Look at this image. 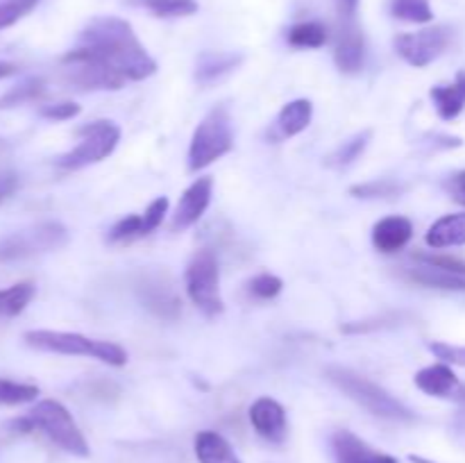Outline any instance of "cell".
I'll list each match as a JSON object with an SVG mask.
<instances>
[{
  "instance_id": "obj_1",
  "label": "cell",
  "mask_w": 465,
  "mask_h": 463,
  "mask_svg": "<svg viewBox=\"0 0 465 463\" xmlns=\"http://www.w3.org/2000/svg\"><path fill=\"white\" fill-rule=\"evenodd\" d=\"M77 48L121 73L125 80L141 82L157 73V62L150 57L136 32L125 18L95 16L77 36Z\"/></svg>"
},
{
  "instance_id": "obj_2",
  "label": "cell",
  "mask_w": 465,
  "mask_h": 463,
  "mask_svg": "<svg viewBox=\"0 0 465 463\" xmlns=\"http://www.w3.org/2000/svg\"><path fill=\"white\" fill-rule=\"evenodd\" d=\"M14 429L23 431H44L50 440H53L57 448H62L64 452L73 454V457H89L91 449L89 443H86L84 434L77 427L75 418L68 413V409L64 407L57 399H41L35 407L27 411V416L18 418V420H12Z\"/></svg>"
},
{
  "instance_id": "obj_3",
  "label": "cell",
  "mask_w": 465,
  "mask_h": 463,
  "mask_svg": "<svg viewBox=\"0 0 465 463\" xmlns=\"http://www.w3.org/2000/svg\"><path fill=\"white\" fill-rule=\"evenodd\" d=\"M325 377L341 390V393L348 395L352 402H357L359 407H363L368 413H372V416L395 422L416 420V413H413L407 404H402L398 398H393L389 390L381 389L380 384L366 379L363 375H357V372L350 370V368L330 366L325 370Z\"/></svg>"
},
{
  "instance_id": "obj_4",
  "label": "cell",
  "mask_w": 465,
  "mask_h": 463,
  "mask_svg": "<svg viewBox=\"0 0 465 463\" xmlns=\"http://www.w3.org/2000/svg\"><path fill=\"white\" fill-rule=\"evenodd\" d=\"M23 340L30 348L41 352L66 354V357H89L107 363V366L121 368L127 363V352L112 340L89 339L75 331H54V330H32L23 334Z\"/></svg>"
},
{
  "instance_id": "obj_5",
  "label": "cell",
  "mask_w": 465,
  "mask_h": 463,
  "mask_svg": "<svg viewBox=\"0 0 465 463\" xmlns=\"http://www.w3.org/2000/svg\"><path fill=\"white\" fill-rule=\"evenodd\" d=\"M234 145L232 118L225 107H213L195 127L189 145V171L198 172L225 157Z\"/></svg>"
},
{
  "instance_id": "obj_6",
  "label": "cell",
  "mask_w": 465,
  "mask_h": 463,
  "mask_svg": "<svg viewBox=\"0 0 465 463\" xmlns=\"http://www.w3.org/2000/svg\"><path fill=\"white\" fill-rule=\"evenodd\" d=\"M184 286L191 302L207 318H216L225 311L221 295V268H218L216 254L209 248L198 250L191 257L184 272Z\"/></svg>"
},
{
  "instance_id": "obj_7",
  "label": "cell",
  "mask_w": 465,
  "mask_h": 463,
  "mask_svg": "<svg viewBox=\"0 0 465 463\" xmlns=\"http://www.w3.org/2000/svg\"><path fill=\"white\" fill-rule=\"evenodd\" d=\"M77 136H80V143L68 153L59 154L54 159V166L64 171H80L91 163L103 162L116 150L121 141V127L114 121H94L77 127Z\"/></svg>"
},
{
  "instance_id": "obj_8",
  "label": "cell",
  "mask_w": 465,
  "mask_h": 463,
  "mask_svg": "<svg viewBox=\"0 0 465 463\" xmlns=\"http://www.w3.org/2000/svg\"><path fill=\"white\" fill-rule=\"evenodd\" d=\"M68 243V230L57 221H44L0 239V263L53 252Z\"/></svg>"
},
{
  "instance_id": "obj_9",
  "label": "cell",
  "mask_w": 465,
  "mask_h": 463,
  "mask_svg": "<svg viewBox=\"0 0 465 463\" xmlns=\"http://www.w3.org/2000/svg\"><path fill=\"white\" fill-rule=\"evenodd\" d=\"M64 80L80 91H118L125 86V77L100 59L82 53L80 48L68 50L62 57Z\"/></svg>"
},
{
  "instance_id": "obj_10",
  "label": "cell",
  "mask_w": 465,
  "mask_h": 463,
  "mask_svg": "<svg viewBox=\"0 0 465 463\" xmlns=\"http://www.w3.org/2000/svg\"><path fill=\"white\" fill-rule=\"evenodd\" d=\"M452 41V32L445 25H431L425 30L407 32L395 36V50L407 64L416 68H425L434 64L448 50Z\"/></svg>"
},
{
  "instance_id": "obj_11",
  "label": "cell",
  "mask_w": 465,
  "mask_h": 463,
  "mask_svg": "<svg viewBox=\"0 0 465 463\" xmlns=\"http://www.w3.org/2000/svg\"><path fill=\"white\" fill-rule=\"evenodd\" d=\"M139 298L148 311L163 320H177L182 316V298L166 272H145L136 284Z\"/></svg>"
},
{
  "instance_id": "obj_12",
  "label": "cell",
  "mask_w": 465,
  "mask_h": 463,
  "mask_svg": "<svg viewBox=\"0 0 465 463\" xmlns=\"http://www.w3.org/2000/svg\"><path fill=\"white\" fill-rule=\"evenodd\" d=\"M336 68L345 75H357L366 62V36H363L359 21L336 23L334 44Z\"/></svg>"
},
{
  "instance_id": "obj_13",
  "label": "cell",
  "mask_w": 465,
  "mask_h": 463,
  "mask_svg": "<svg viewBox=\"0 0 465 463\" xmlns=\"http://www.w3.org/2000/svg\"><path fill=\"white\" fill-rule=\"evenodd\" d=\"M213 193V180L212 177H198L189 189L182 193L180 202H177L175 213H173L171 230L173 232H184L186 227L195 225L207 212L209 202H212Z\"/></svg>"
},
{
  "instance_id": "obj_14",
  "label": "cell",
  "mask_w": 465,
  "mask_h": 463,
  "mask_svg": "<svg viewBox=\"0 0 465 463\" xmlns=\"http://www.w3.org/2000/svg\"><path fill=\"white\" fill-rule=\"evenodd\" d=\"M250 422H252L254 431L271 443H284L286 434H289L284 407L272 398L254 399L250 407Z\"/></svg>"
},
{
  "instance_id": "obj_15",
  "label": "cell",
  "mask_w": 465,
  "mask_h": 463,
  "mask_svg": "<svg viewBox=\"0 0 465 463\" xmlns=\"http://www.w3.org/2000/svg\"><path fill=\"white\" fill-rule=\"evenodd\" d=\"M418 389L422 393L431 395V398H445V399H463L465 389L459 381V377L454 375L452 368L448 363H434V366H427L422 370L416 372L413 377Z\"/></svg>"
},
{
  "instance_id": "obj_16",
  "label": "cell",
  "mask_w": 465,
  "mask_h": 463,
  "mask_svg": "<svg viewBox=\"0 0 465 463\" xmlns=\"http://www.w3.org/2000/svg\"><path fill=\"white\" fill-rule=\"evenodd\" d=\"M413 239V225L409 218L404 216H389L381 218L372 227V245L380 252L393 254L407 248L409 241Z\"/></svg>"
},
{
  "instance_id": "obj_17",
  "label": "cell",
  "mask_w": 465,
  "mask_h": 463,
  "mask_svg": "<svg viewBox=\"0 0 465 463\" xmlns=\"http://www.w3.org/2000/svg\"><path fill=\"white\" fill-rule=\"evenodd\" d=\"M243 54L239 53H227V50H207L198 57L195 64V80L200 84H212V82L221 80L223 75L232 73L234 68L241 66Z\"/></svg>"
},
{
  "instance_id": "obj_18",
  "label": "cell",
  "mask_w": 465,
  "mask_h": 463,
  "mask_svg": "<svg viewBox=\"0 0 465 463\" xmlns=\"http://www.w3.org/2000/svg\"><path fill=\"white\" fill-rule=\"evenodd\" d=\"M425 241L430 248L436 250L465 245V212L450 213V216L439 218V221L427 230Z\"/></svg>"
},
{
  "instance_id": "obj_19",
  "label": "cell",
  "mask_w": 465,
  "mask_h": 463,
  "mask_svg": "<svg viewBox=\"0 0 465 463\" xmlns=\"http://www.w3.org/2000/svg\"><path fill=\"white\" fill-rule=\"evenodd\" d=\"M431 100L443 121H454L465 107V71L457 75L452 84H439L431 89Z\"/></svg>"
},
{
  "instance_id": "obj_20",
  "label": "cell",
  "mask_w": 465,
  "mask_h": 463,
  "mask_svg": "<svg viewBox=\"0 0 465 463\" xmlns=\"http://www.w3.org/2000/svg\"><path fill=\"white\" fill-rule=\"evenodd\" d=\"M193 449L198 463H241L232 445L212 429H204L195 436Z\"/></svg>"
},
{
  "instance_id": "obj_21",
  "label": "cell",
  "mask_w": 465,
  "mask_h": 463,
  "mask_svg": "<svg viewBox=\"0 0 465 463\" xmlns=\"http://www.w3.org/2000/svg\"><path fill=\"white\" fill-rule=\"evenodd\" d=\"M313 118V104L312 100L298 98L291 100L289 104H284L277 116V132L284 139H291V136H298L300 132H304L309 127Z\"/></svg>"
},
{
  "instance_id": "obj_22",
  "label": "cell",
  "mask_w": 465,
  "mask_h": 463,
  "mask_svg": "<svg viewBox=\"0 0 465 463\" xmlns=\"http://www.w3.org/2000/svg\"><path fill=\"white\" fill-rule=\"evenodd\" d=\"M407 277L416 284L427 286V289H440V291H465V277L457 272L440 271V268L427 266V263H418L409 268Z\"/></svg>"
},
{
  "instance_id": "obj_23",
  "label": "cell",
  "mask_w": 465,
  "mask_h": 463,
  "mask_svg": "<svg viewBox=\"0 0 465 463\" xmlns=\"http://www.w3.org/2000/svg\"><path fill=\"white\" fill-rule=\"evenodd\" d=\"M130 5L148 9L157 18H184L198 14V0H127Z\"/></svg>"
},
{
  "instance_id": "obj_24",
  "label": "cell",
  "mask_w": 465,
  "mask_h": 463,
  "mask_svg": "<svg viewBox=\"0 0 465 463\" xmlns=\"http://www.w3.org/2000/svg\"><path fill=\"white\" fill-rule=\"evenodd\" d=\"M286 41L293 48H322L330 41V30L321 21H302L291 27Z\"/></svg>"
},
{
  "instance_id": "obj_25",
  "label": "cell",
  "mask_w": 465,
  "mask_h": 463,
  "mask_svg": "<svg viewBox=\"0 0 465 463\" xmlns=\"http://www.w3.org/2000/svg\"><path fill=\"white\" fill-rule=\"evenodd\" d=\"M371 139H372V130H363L359 132V134L350 136L348 141H343V143H341L339 148L325 159V163L330 168L350 166V163H354L359 157H361L363 150H366L368 143H371Z\"/></svg>"
},
{
  "instance_id": "obj_26",
  "label": "cell",
  "mask_w": 465,
  "mask_h": 463,
  "mask_svg": "<svg viewBox=\"0 0 465 463\" xmlns=\"http://www.w3.org/2000/svg\"><path fill=\"white\" fill-rule=\"evenodd\" d=\"M35 298L32 281H18L9 289L0 291V316H18Z\"/></svg>"
},
{
  "instance_id": "obj_27",
  "label": "cell",
  "mask_w": 465,
  "mask_h": 463,
  "mask_svg": "<svg viewBox=\"0 0 465 463\" xmlns=\"http://www.w3.org/2000/svg\"><path fill=\"white\" fill-rule=\"evenodd\" d=\"M45 94V82L41 77H30V80L21 82L14 89H9L7 94L0 95V109H14L21 107L25 103H35L41 95Z\"/></svg>"
},
{
  "instance_id": "obj_28",
  "label": "cell",
  "mask_w": 465,
  "mask_h": 463,
  "mask_svg": "<svg viewBox=\"0 0 465 463\" xmlns=\"http://www.w3.org/2000/svg\"><path fill=\"white\" fill-rule=\"evenodd\" d=\"M391 16L404 23H431L434 9L430 0H391Z\"/></svg>"
},
{
  "instance_id": "obj_29",
  "label": "cell",
  "mask_w": 465,
  "mask_h": 463,
  "mask_svg": "<svg viewBox=\"0 0 465 463\" xmlns=\"http://www.w3.org/2000/svg\"><path fill=\"white\" fill-rule=\"evenodd\" d=\"M39 398V389L35 384H21V381L3 379L0 377V404L16 407V404L35 402Z\"/></svg>"
},
{
  "instance_id": "obj_30",
  "label": "cell",
  "mask_w": 465,
  "mask_h": 463,
  "mask_svg": "<svg viewBox=\"0 0 465 463\" xmlns=\"http://www.w3.org/2000/svg\"><path fill=\"white\" fill-rule=\"evenodd\" d=\"M404 186L393 180H372L366 184H354L350 186V195L354 198H393V195L402 193Z\"/></svg>"
},
{
  "instance_id": "obj_31",
  "label": "cell",
  "mask_w": 465,
  "mask_h": 463,
  "mask_svg": "<svg viewBox=\"0 0 465 463\" xmlns=\"http://www.w3.org/2000/svg\"><path fill=\"white\" fill-rule=\"evenodd\" d=\"M284 289V281L277 275H271V272H262V275L252 277L248 281V291L259 300H272L282 293Z\"/></svg>"
},
{
  "instance_id": "obj_32",
  "label": "cell",
  "mask_w": 465,
  "mask_h": 463,
  "mask_svg": "<svg viewBox=\"0 0 465 463\" xmlns=\"http://www.w3.org/2000/svg\"><path fill=\"white\" fill-rule=\"evenodd\" d=\"M36 3L39 0H5V3H0V30L12 27L14 23L21 21L25 14L35 9Z\"/></svg>"
},
{
  "instance_id": "obj_33",
  "label": "cell",
  "mask_w": 465,
  "mask_h": 463,
  "mask_svg": "<svg viewBox=\"0 0 465 463\" xmlns=\"http://www.w3.org/2000/svg\"><path fill=\"white\" fill-rule=\"evenodd\" d=\"M139 236H143V222H141L139 213H132V216L121 218V221L109 230V241H112V243L139 239Z\"/></svg>"
},
{
  "instance_id": "obj_34",
  "label": "cell",
  "mask_w": 465,
  "mask_h": 463,
  "mask_svg": "<svg viewBox=\"0 0 465 463\" xmlns=\"http://www.w3.org/2000/svg\"><path fill=\"white\" fill-rule=\"evenodd\" d=\"M168 207H171V202H168L166 195H159V198H154L153 202L148 204V209H145L143 216H141V222H143V236L153 234V232L162 225L163 218H166L168 213Z\"/></svg>"
},
{
  "instance_id": "obj_35",
  "label": "cell",
  "mask_w": 465,
  "mask_h": 463,
  "mask_svg": "<svg viewBox=\"0 0 465 463\" xmlns=\"http://www.w3.org/2000/svg\"><path fill=\"white\" fill-rule=\"evenodd\" d=\"M418 263H427V266L440 268V271L457 272L465 277V261L459 257H450V254H430V252H416L413 254Z\"/></svg>"
},
{
  "instance_id": "obj_36",
  "label": "cell",
  "mask_w": 465,
  "mask_h": 463,
  "mask_svg": "<svg viewBox=\"0 0 465 463\" xmlns=\"http://www.w3.org/2000/svg\"><path fill=\"white\" fill-rule=\"evenodd\" d=\"M80 112H82L80 104L71 103V100L45 104V107L39 109L41 116L48 118V121H71V118H75Z\"/></svg>"
},
{
  "instance_id": "obj_37",
  "label": "cell",
  "mask_w": 465,
  "mask_h": 463,
  "mask_svg": "<svg viewBox=\"0 0 465 463\" xmlns=\"http://www.w3.org/2000/svg\"><path fill=\"white\" fill-rule=\"evenodd\" d=\"M427 348H430V352L434 354V357H439L443 363H452V366L465 368V348H461V345H450L436 340V343H430Z\"/></svg>"
},
{
  "instance_id": "obj_38",
  "label": "cell",
  "mask_w": 465,
  "mask_h": 463,
  "mask_svg": "<svg viewBox=\"0 0 465 463\" xmlns=\"http://www.w3.org/2000/svg\"><path fill=\"white\" fill-rule=\"evenodd\" d=\"M336 12V23L359 21V3L361 0H331Z\"/></svg>"
},
{
  "instance_id": "obj_39",
  "label": "cell",
  "mask_w": 465,
  "mask_h": 463,
  "mask_svg": "<svg viewBox=\"0 0 465 463\" xmlns=\"http://www.w3.org/2000/svg\"><path fill=\"white\" fill-rule=\"evenodd\" d=\"M445 191H448L450 198H452L454 202L465 207V171L454 172V175L445 182Z\"/></svg>"
},
{
  "instance_id": "obj_40",
  "label": "cell",
  "mask_w": 465,
  "mask_h": 463,
  "mask_svg": "<svg viewBox=\"0 0 465 463\" xmlns=\"http://www.w3.org/2000/svg\"><path fill=\"white\" fill-rule=\"evenodd\" d=\"M16 186H18V180L14 172H5V175H0V202L7 200L9 195L16 191Z\"/></svg>"
},
{
  "instance_id": "obj_41",
  "label": "cell",
  "mask_w": 465,
  "mask_h": 463,
  "mask_svg": "<svg viewBox=\"0 0 465 463\" xmlns=\"http://www.w3.org/2000/svg\"><path fill=\"white\" fill-rule=\"evenodd\" d=\"M359 463H398V458L391 457V454H384V452H377V449H372V452Z\"/></svg>"
},
{
  "instance_id": "obj_42",
  "label": "cell",
  "mask_w": 465,
  "mask_h": 463,
  "mask_svg": "<svg viewBox=\"0 0 465 463\" xmlns=\"http://www.w3.org/2000/svg\"><path fill=\"white\" fill-rule=\"evenodd\" d=\"M16 73H18V66H16V64H12V62H3V59H0V80H5V77L16 75Z\"/></svg>"
}]
</instances>
